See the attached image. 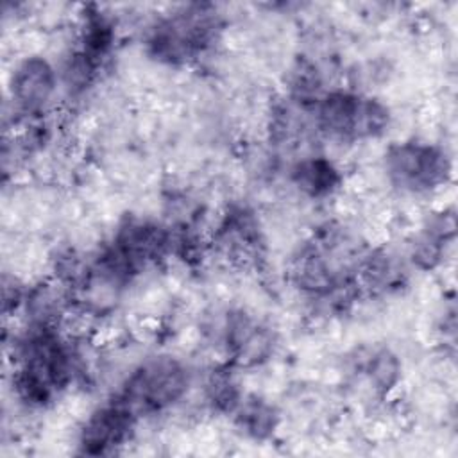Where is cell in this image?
Instances as JSON below:
<instances>
[{
    "mask_svg": "<svg viewBox=\"0 0 458 458\" xmlns=\"http://www.w3.org/2000/svg\"><path fill=\"white\" fill-rule=\"evenodd\" d=\"M370 245L338 224L313 231L290 261V279L322 315H344L361 295L360 268Z\"/></svg>",
    "mask_w": 458,
    "mask_h": 458,
    "instance_id": "1",
    "label": "cell"
},
{
    "mask_svg": "<svg viewBox=\"0 0 458 458\" xmlns=\"http://www.w3.org/2000/svg\"><path fill=\"white\" fill-rule=\"evenodd\" d=\"M9 356L13 392L25 408H48L72 385L84 383V342L70 338L63 326L21 324Z\"/></svg>",
    "mask_w": 458,
    "mask_h": 458,
    "instance_id": "2",
    "label": "cell"
},
{
    "mask_svg": "<svg viewBox=\"0 0 458 458\" xmlns=\"http://www.w3.org/2000/svg\"><path fill=\"white\" fill-rule=\"evenodd\" d=\"M225 20L211 2H188L157 16L145 30V54L157 64L184 68L209 55L220 43Z\"/></svg>",
    "mask_w": 458,
    "mask_h": 458,
    "instance_id": "3",
    "label": "cell"
},
{
    "mask_svg": "<svg viewBox=\"0 0 458 458\" xmlns=\"http://www.w3.org/2000/svg\"><path fill=\"white\" fill-rule=\"evenodd\" d=\"M172 256H175V234L170 224L143 215H125L89 259L104 276L129 290L140 276Z\"/></svg>",
    "mask_w": 458,
    "mask_h": 458,
    "instance_id": "4",
    "label": "cell"
},
{
    "mask_svg": "<svg viewBox=\"0 0 458 458\" xmlns=\"http://www.w3.org/2000/svg\"><path fill=\"white\" fill-rule=\"evenodd\" d=\"M311 127L335 143H363L383 138L392 125L390 107L354 88H329L310 111Z\"/></svg>",
    "mask_w": 458,
    "mask_h": 458,
    "instance_id": "5",
    "label": "cell"
},
{
    "mask_svg": "<svg viewBox=\"0 0 458 458\" xmlns=\"http://www.w3.org/2000/svg\"><path fill=\"white\" fill-rule=\"evenodd\" d=\"M193 386L190 365L172 354H154L134 365L113 392L140 419L157 417L179 406Z\"/></svg>",
    "mask_w": 458,
    "mask_h": 458,
    "instance_id": "6",
    "label": "cell"
},
{
    "mask_svg": "<svg viewBox=\"0 0 458 458\" xmlns=\"http://www.w3.org/2000/svg\"><path fill=\"white\" fill-rule=\"evenodd\" d=\"M386 182L401 195L428 197L445 188L453 175L449 152L424 138H404L390 143L383 154Z\"/></svg>",
    "mask_w": 458,
    "mask_h": 458,
    "instance_id": "7",
    "label": "cell"
},
{
    "mask_svg": "<svg viewBox=\"0 0 458 458\" xmlns=\"http://www.w3.org/2000/svg\"><path fill=\"white\" fill-rule=\"evenodd\" d=\"M114 47L116 23L111 13L98 5L82 7L75 45L61 66L63 77L70 86L88 91L107 66Z\"/></svg>",
    "mask_w": 458,
    "mask_h": 458,
    "instance_id": "8",
    "label": "cell"
},
{
    "mask_svg": "<svg viewBox=\"0 0 458 458\" xmlns=\"http://www.w3.org/2000/svg\"><path fill=\"white\" fill-rule=\"evenodd\" d=\"M215 338L225 363L236 370L265 365L277 349L276 329L243 308H229L220 315Z\"/></svg>",
    "mask_w": 458,
    "mask_h": 458,
    "instance_id": "9",
    "label": "cell"
},
{
    "mask_svg": "<svg viewBox=\"0 0 458 458\" xmlns=\"http://www.w3.org/2000/svg\"><path fill=\"white\" fill-rule=\"evenodd\" d=\"M61 88L59 68L41 54L16 61L7 81V97L16 122L45 118Z\"/></svg>",
    "mask_w": 458,
    "mask_h": 458,
    "instance_id": "10",
    "label": "cell"
},
{
    "mask_svg": "<svg viewBox=\"0 0 458 458\" xmlns=\"http://www.w3.org/2000/svg\"><path fill=\"white\" fill-rule=\"evenodd\" d=\"M141 420L113 394L95 406L77 433V453L84 456H107L127 445Z\"/></svg>",
    "mask_w": 458,
    "mask_h": 458,
    "instance_id": "11",
    "label": "cell"
},
{
    "mask_svg": "<svg viewBox=\"0 0 458 458\" xmlns=\"http://www.w3.org/2000/svg\"><path fill=\"white\" fill-rule=\"evenodd\" d=\"M211 245L227 259L256 263L265 250V236L256 211L245 204L229 206L215 227Z\"/></svg>",
    "mask_w": 458,
    "mask_h": 458,
    "instance_id": "12",
    "label": "cell"
},
{
    "mask_svg": "<svg viewBox=\"0 0 458 458\" xmlns=\"http://www.w3.org/2000/svg\"><path fill=\"white\" fill-rule=\"evenodd\" d=\"M456 218L453 209H438L429 213L408 243L406 261L410 268L420 272L437 270L454 242Z\"/></svg>",
    "mask_w": 458,
    "mask_h": 458,
    "instance_id": "13",
    "label": "cell"
},
{
    "mask_svg": "<svg viewBox=\"0 0 458 458\" xmlns=\"http://www.w3.org/2000/svg\"><path fill=\"white\" fill-rule=\"evenodd\" d=\"M351 372L372 394L386 397L403 381V360L388 345L361 347L351 356Z\"/></svg>",
    "mask_w": 458,
    "mask_h": 458,
    "instance_id": "14",
    "label": "cell"
},
{
    "mask_svg": "<svg viewBox=\"0 0 458 458\" xmlns=\"http://www.w3.org/2000/svg\"><path fill=\"white\" fill-rule=\"evenodd\" d=\"M288 182L304 199L326 200L342 188L344 172L331 157L310 152L290 165Z\"/></svg>",
    "mask_w": 458,
    "mask_h": 458,
    "instance_id": "15",
    "label": "cell"
},
{
    "mask_svg": "<svg viewBox=\"0 0 458 458\" xmlns=\"http://www.w3.org/2000/svg\"><path fill=\"white\" fill-rule=\"evenodd\" d=\"M231 420L243 437L254 442H268L279 431L283 415L277 404L268 397L256 392H245L243 399L231 413Z\"/></svg>",
    "mask_w": 458,
    "mask_h": 458,
    "instance_id": "16",
    "label": "cell"
},
{
    "mask_svg": "<svg viewBox=\"0 0 458 458\" xmlns=\"http://www.w3.org/2000/svg\"><path fill=\"white\" fill-rule=\"evenodd\" d=\"M327 89L329 88L326 86V77L320 66L310 57L301 55L286 73L283 97L310 113Z\"/></svg>",
    "mask_w": 458,
    "mask_h": 458,
    "instance_id": "17",
    "label": "cell"
},
{
    "mask_svg": "<svg viewBox=\"0 0 458 458\" xmlns=\"http://www.w3.org/2000/svg\"><path fill=\"white\" fill-rule=\"evenodd\" d=\"M243 395L245 390L238 379V372L231 365L222 363L206 374L202 383V399L209 411L231 417Z\"/></svg>",
    "mask_w": 458,
    "mask_h": 458,
    "instance_id": "18",
    "label": "cell"
},
{
    "mask_svg": "<svg viewBox=\"0 0 458 458\" xmlns=\"http://www.w3.org/2000/svg\"><path fill=\"white\" fill-rule=\"evenodd\" d=\"M27 284H23L20 279L14 276H4L2 283V306H4V315H16L21 311L25 295H27Z\"/></svg>",
    "mask_w": 458,
    "mask_h": 458,
    "instance_id": "19",
    "label": "cell"
}]
</instances>
